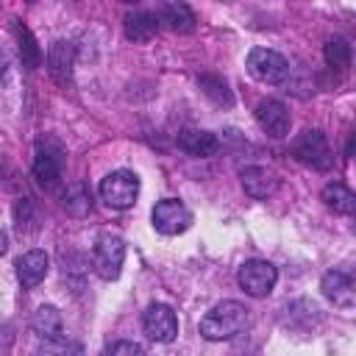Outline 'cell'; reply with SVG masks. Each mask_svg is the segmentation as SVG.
<instances>
[{
    "instance_id": "17",
    "label": "cell",
    "mask_w": 356,
    "mask_h": 356,
    "mask_svg": "<svg viewBox=\"0 0 356 356\" xmlns=\"http://www.w3.org/2000/svg\"><path fill=\"white\" fill-rule=\"evenodd\" d=\"M72 44L70 42H56L47 53V67H50V75L58 81V83H67L70 75H72Z\"/></svg>"
},
{
    "instance_id": "11",
    "label": "cell",
    "mask_w": 356,
    "mask_h": 356,
    "mask_svg": "<svg viewBox=\"0 0 356 356\" xmlns=\"http://www.w3.org/2000/svg\"><path fill=\"white\" fill-rule=\"evenodd\" d=\"M14 267H17L19 284H22L25 289H33V286H39V284L44 281L47 267H50V259H47L44 250H28V253H22V256L17 259Z\"/></svg>"
},
{
    "instance_id": "19",
    "label": "cell",
    "mask_w": 356,
    "mask_h": 356,
    "mask_svg": "<svg viewBox=\"0 0 356 356\" xmlns=\"http://www.w3.org/2000/svg\"><path fill=\"white\" fill-rule=\"evenodd\" d=\"M33 331L42 339L61 337V312L56 306H39L36 314H33Z\"/></svg>"
},
{
    "instance_id": "5",
    "label": "cell",
    "mask_w": 356,
    "mask_h": 356,
    "mask_svg": "<svg viewBox=\"0 0 356 356\" xmlns=\"http://www.w3.org/2000/svg\"><path fill=\"white\" fill-rule=\"evenodd\" d=\"M64 172V153L58 142L42 139L36 145V159H33V178L42 189H56Z\"/></svg>"
},
{
    "instance_id": "26",
    "label": "cell",
    "mask_w": 356,
    "mask_h": 356,
    "mask_svg": "<svg viewBox=\"0 0 356 356\" xmlns=\"http://www.w3.org/2000/svg\"><path fill=\"white\" fill-rule=\"evenodd\" d=\"M106 356H145V350H142V345L122 339V342H114V345L106 350Z\"/></svg>"
},
{
    "instance_id": "24",
    "label": "cell",
    "mask_w": 356,
    "mask_h": 356,
    "mask_svg": "<svg viewBox=\"0 0 356 356\" xmlns=\"http://www.w3.org/2000/svg\"><path fill=\"white\" fill-rule=\"evenodd\" d=\"M200 89L214 100V103H220V106H231V89H228V83L220 78V75H200Z\"/></svg>"
},
{
    "instance_id": "6",
    "label": "cell",
    "mask_w": 356,
    "mask_h": 356,
    "mask_svg": "<svg viewBox=\"0 0 356 356\" xmlns=\"http://www.w3.org/2000/svg\"><path fill=\"white\" fill-rule=\"evenodd\" d=\"M236 281H239V286L245 289V295H250V298H264V295L273 292V286H275V281H278V270H275L270 261H264V259H250V261H245V264L239 267Z\"/></svg>"
},
{
    "instance_id": "23",
    "label": "cell",
    "mask_w": 356,
    "mask_h": 356,
    "mask_svg": "<svg viewBox=\"0 0 356 356\" xmlns=\"http://www.w3.org/2000/svg\"><path fill=\"white\" fill-rule=\"evenodd\" d=\"M17 42H19V56H22V64L28 67V70H33L36 64H39V58H42V53H39V47H36V42H33V36H31V31L25 28V25H19L17 22Z\"/></svg>"
},
{
    "instance_id": "21",
    "label": "cell",
    "mask_w": 356,
    "mask_h": 356,
    "mask_svg": "<svg viewBox=\"0 0 356 356\" xmlns=\"http://www.w3.org/2000/svg\"><path fill=\"white\" fill-rule=\"evenodd\" d=\"M325 61L331 70H339L345 72L350 67V44L342 39V36H331L325 42Z\"/></svg>"
},
{
    "instance_id": "8",
    "label": "cell",
    "mask_w": 356,
    "mask_h": 356,
    "mask_svg": "<svg viewBox=\"0 0 356 356\" xmlns=\"http://www.w3.org/2000/svg\"><path fill=\"white\" fill-rule=\"evenodd\" d=\"M292 153H295L298 161H303L314 170H328L334 164V153L328 147V139L320 131H303L292 142Z\"/></svg>"
},
{
    "instance_id": "25",
    "label": "cell",
    "mask_w": 356,
    "mask_h": 356,
    "mask_svg": "<svg viewBox=\"0 0 356 356\" xmlns=\"http://www.w3.org/2000/svg\"><path fill=\"white\" fill-rule=\"evenodd\" d=\"M14 214H17V228L19 231H33L36 228V209H33L31 197H19Z\"/></svg>"
},
{
    "instance_id": "15",
    "label": "cell",
    "mask_w": 356,
    "mask_h": 356,
    "mask_svg": "<svg viewBox=\"0 0 356 356\" xmlns=\"http://www.w3.org/2000/svg\"><path fill=\"white\" fill-rule=\"evenodd\" d=\"M153 14H156L159 22H164V25L172 28V31L186 33V31L195 28V14H192V8H189L186 3H161Z\"/></svg>"
},
{
    "instance_id": "1",
    "label": "cell",
    "mask_w": 356,
    "mask_h": 356,
    "mask_svg": "<svg viewBox=\"0 0 356 356\" xmlns=\"http://www.w3.org/2000/svg\"><path fill=\"white\" fill-rule=\"evenodd\" d=\"M245 325H248V309L239 300H222L200 320V334L209 342H222L242 334Z\"/></svg>"
},
{
    "instance_id": "18",
    "label": "cell",
    "mask_w": 356,
    "mask_h": 356,
    "mask_svg": "<svg viewBox=\"0 0 356 356\" xmlns=\"http://www.w3.org/2000/svg\"><path fill=\"white\" fill-rule=\"evenodd\" d=\"M323 200L337 214H353L356 211V195L345 184H339V181H331V184L323 186Z\"/></svg>"
},
{
    "instance_id": "7",
    "label": "cell",
    "mask_w": 356,
    "mask_h": 356,
    "mask_svg": "<svg viewBox=\"0 0 356 356\" xmlns=\"http://www.w3.org/2000/svg\"><path fill=\"white\" fill-rule=\"evenodd\" d=\"M150 220H153V228L164 236H175V234H184L189 225H192V211L175 200V197H164L153 206L150 211Z\"/></svg>"
},
{
    "instance_id": "10",
    "label": "cell",
    "mask_w": 356,
    "mask_h": 356,
    "mask_svg": "<svg viewBox=\"0 0 356 356\" xmlns=\"http://www.w3.org/2000/svg\"><path fill=\"white\" fill-rule=\"evenodd\" d=\"M256 120H259L261 131L270 134V136H275V139L286 136L289 134V122H292L289 120V111H286V106L281 100H261L256 106Z\"/></svg>"
},
{
    "instance_id": "16",
    "label": "cell",
    "mask_w": 356,
    "mask_h": 356,
    "mask_svg": "<svg viewBox=\"0 0 356 356\" xmlns=\"http://www.w3.org/2000/svg\"><path fill=\"white\" fill-rule=\"evenodd\" d=\"M156 31H159V19L150 11H131L125 17V36L131 42H147L156 36Z\"/></svg>"
},
{
    "instance_id": "20",
    "label": "cell",
    "mask_w": 356,
    "mask_h": 356,
    "mask_svg": "<svg viewBox=\"0 0 356 356\" xmlns=\"http://www.w3.org/2000/svg\"><path fill=\"white\" fill-rule=\"evenodd\" d=\"M64 209H67V214H72V217L89 214V209H92V195H89V189H86V184L75 181V184L67 186V192H64Z\"/></svg>"
},
{
    "instance_id": "12",
    "label": "cell",
    "mask_w": 356,
    "mask_h": 356,
    "mask_svg": "<svg viewBox=\"0 0 356 356\" xmlns=\"http://www.w3.org/2000/svg\"><path fill=\"white\" fill-rule=\"evenodd\" d=\"M242 186H245V192L250 197L264 200V197H270L278 189V175L273 170H267V167L253 164V167H245L242 170Z\"/></svg>"
},
{
    "instance_id": "14",
    "label": "cell",
    "mask_w": 356,
    "mask_h": 356,
    "mask_svg": "<svg viewBox=\"0 0 356 356\" xmlns=\"http://www.w3.org/2000/svg\"><path fill=\"white\" fill-rule=\"evenodd\" d=\"M320 289H323V295L334 306H342V309H350L353 306V281L345 273H339V270L325 273L323 281H320Z\"/></svg>"
},
{
    "instance_id": "4",
    "label": "cell",
    "mask_w": 356,
    "mask_h": 356,
    "mask_svg": "<svg viewBox=\"0 0 356 356\" xmlns=\"http://www.w3.org/2000/svg\"><path fill=\"white\" fill-rule=\"evenodd\" d=\"M248 72L261 83H284L289 78V61L270 47H253L248 53Z\"/></svg>"
},
{
    "instance_id": "3",
    "label": "cell",
    "mask_w": 356,
    "mask_h": 356,
    "mask_svg": "<svg viewBox=\"0 0 356 356\" xmlns=\"http://www.w3.org/2000/svg\"><path fill=\"white\" fill-rule=\"evenodd\" d=\"M139 197V178L131 170H114L100 181V200L111 209H131Z\"/></svg>"
},
{
    "instance_id": "27",
    "label": "cell",
    "mask_w": 356,
    "mask_h": 356,
    "mask_svg": "<svg viewBox=\"0 0 356 356\" xmlns=\"http://www.w3.org/2000/svg\"><path fill=\"white\" fill-rule=\"evenodd\" d=\"M6 250H8V236H6V231L0 228V256H3Z\"/></svg>"
},
{
    "instance_id": "22",
    "label": "cell",
    "mask_w": 356,
    "mask_h": 356,
    "mask_svg": "<svg viewBox=\"0 0 356 356\" xmlns=\"http://www.w3.org/2000/svg\"><path fill=\"white\" fill-rule=\"evenodd\" d=\"M39 356H83V348H81L75 339L53 337V339H44V342H42Z\"/></svg>"
},
{
    "instance_id": "9",
    "label": "cell",
    "mask_w": 356,
    "mask_h": 356,
    "mask_svg": "<svg viewBox=\"0 0 356 356\" xmlns=\"http://www.w3.org/2000/svg\"><path fill=\"white\" fill-rule=\"evenodd\" d=\"M142 328L153 342H172L178 337V317L170 306L153 303L142 317Z\"/></svg>"
},
{
    "instance_id": "13",
    "label": "cell",
    "mask_w": 356,
    "mask_h": 356,
    "mask_svg": "<svg viewBox=\"0 0 356 356\" xmlns=\"http://www.w3.org/2000/svg\"><path fill=\"white\" fill-rule=\"evenodd\" d=\"M178 147H181L184 153H189V156H200V159H206V156H214V153L220 150V142H217V136L209 134V131H200V128H184V131L178 134Z\"/></svg>"
},
{
    "instance_id": "2",
    "label": "cell",
    "mask_w": 356,
    "mask_h": 356,
    "mask_svg": "<svg viewBox=\"0 0 356 356\" xmlns=\"http://www.w3.org/2000/svg\"><path fill=\"white\" fill-rule=\"evenodd\" d=\"M125 261V242L117 234H100L92 248V267L103 281H114L122 273Z\"/></svg>"
}]
</instances>
